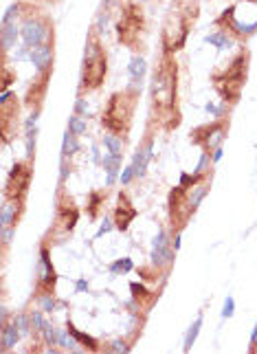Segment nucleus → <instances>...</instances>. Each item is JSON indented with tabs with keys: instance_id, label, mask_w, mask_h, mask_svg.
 I'll return each instance as SVG.
<instances>
[{
	"instance_id": "obj_1",
	"label": "nucleus",
	"mask_w": 257,
	"mask_h": 354,
	"mask_svg": "<svg viewBox=\"0 0 257 354\" xmlns=\"http://www.w3.org/2000/svg\"><path fill=\"white\" fill-rule=\"evenodd\" d=\"M178 104V64L174 55L163 53L152 80V106L163 115H174Z\"/></svg>"
},
{
	"instance_id": "obj_2",
	"label": "nucleus",
	"mask_w": 257,
	"mask_h": 354,
	"mask_svg": "<svg viewBox=\"0 0 257 354\" xmlns=\"http://www.w3.org/2000/svg\"><path fill=\"white\" fill-rule=\"evenodd\" d=\"M141 95V80H132L125 91L110 95L108 104L104 108L101 123L112 134H125L130 130V121L134 115V104Z\"/></svg>"
},
{
	"instance_id": "obj_3",
	"label": "nucleus",
	"mask_w": 257,
	"mask_h": 354,
	"mask_svg": "<svg viewBox=\"0 0 257 354\" xmlns=\"http://www.w3.org/2000/svg\"><path fill=\"white\" fill-rule=\"evenodd\" d=\"M194 3V0H191ZM191 3H185V0H178L176 7L169 9V14L165 16L163 22V31H160V44H163V53H169L174 55L176 51H181L187 42L189 29L194 25L196 16H198V9L191 11Z\"/></svg>"
},
{
	"instance_id": "obj_4",
	"label": "nucleus",
	"mask_w": 257,
	"mask_h": 354,
	"mask_svg": "<svg viewBox=\"0 0 257 354\" xmlns=\"http://www.w3.org/2000/svg\"><path fill=\"white\" fill-rule=\"evenodd\" d=\"M106 73H108V53H106L104 44H101L99 35L91 33L83 49V62H81V93L97 91L101 84L106 82Z\"/></svg>"
},
{
	"instance_id": "obj_5",
	"label": "nucleus",
	"mask_w": 257,
	"mask_h": 354,
	"mask_svg": "<svg viewBox=\"0 0 257 354\" xmlns=\"http://www.w3.org/2000/svg\"><path fill=\"white\" fill-rule=\"evenodd\" d=\"M248 51H242L240 55H235L229 62V66L222 70V73L213 75V86L218 88L220 97H222L226 104H235L240 99V93L246 84V75H248Z\"/></svg>"
},
{
	"instance_id": "obj_6",
	"label": "nucleus",
	"mask_w": 257,
	"mask_h": 354,
	"mask_svg": "<svg viewBox=\"0 0 257 354\" xmlns=\"http://www.w3.org/2000/svg\"><path fill=\"white\" fill-rule=\"evenodd\" d=\"M145 29H147V20H145L143 7L136 3H128L117 22V40L123 46H128V49L139 51L143 40H145Z\"/></svg>"
},
{
	"instance_id": "obj_7",
	"label": "nucleus",
	"mask_w": 257,
	"mask_h": 354,
	"mask_svg": "<svg viewBox=\"0 0 257 354\" xmlns=\"http://www.w3.org/2000/svg\"><path fill=\"white\" fill-rule=\"evenodd\" d=\"M22 18L25 20H22V27H20V35L29 51L35 49V46L53 44V22L49 18L38 14H27Z\"/></svg>"
},
{
	"instance_id": "obj_8",
	"label": "nucleus",
	"mask_w": 257,
	"mask_h": 354,
	"mask_svg": "<svg viewBox=\"0 0 257 354\" xmlns=\"http://www.w3.org/2000/svg\"><path fill=\"white\" fill-rule=\"evenodd\" d=\"M226 130H229V123L226 121H213L209 125H202V128H196L194 132H191V141L198 143V146H202L209 152V150L218 148V143L226 136Z\"/></svg>"
},
{
	"instance_id": "obj_9",
	"label": "nucleus",
	"mask_w": 257,
	"mask_h": 354,
	"mask_svg": "<svg viewBox=\"0 0 257 354\" xmlns=\"http://www.w3.org/2000/svg\"><path fill=\"white\" fill-rule=\"evenodd\" d=\"M29 183H31V167L25 163H16L11 170L7 185H5V196L7 198H25Z\"/></svg>"
},
{
	"instance_id": "obj_10",
	"label": "nucleus",
	"mask_w": 257,
	"mask_h": 354,
	"mask_svg": "<svg viewBox=\"0 0 257 354\" xmlns=\"http://www.w3.org/2000/svg\"><path fill=\"white\" fill-rule=\"evenodd\" d=\"M174 247H169L165 231H158L152 242V266L154 268H169L174 262Z\"/></svg>"
},
{
	"instance_id": "obj_11",
	"label": "nucleus",
	"mask_w": 257,
	"mask_h": 354,
	"mask_svg": "<svg viewBox=\"0 0 257 354\" xmlns=\"http://www.w3.org/2000/svg\"><path fill=\"white\" fill-rule=\"evenodd\" d=\"M18 110H20V108H18L16 93L5 91L3 95H0V121H3V139H5V143L9 141V125L16 123Z\"/></svg>"
},
{
	"instance_id": "obj_12",
	"label": "nucleus",
	"mask_w": 257,
	"mask_h": 354,
	"mask_svg": "<svg viewBox=\"0 0 257 354\" xmlns=\"http://www.w3.org/2000/svg\"><path fill=\"white\" fill-rule=\"evenodd\" d=\"M38 281H40V291L42 293H53L55 289V281H57V273L53 268L49 249L42 247L40 249V262H38Z\"/></svg>"
},
{
	"instance_id": "obj_13",
	"label": "nucleus",
	"mask_w": 257,
	"mask_h": 354,
	"mask_svg": "<svg viewBox=\"0 0 257 354\" xmlns=\"http://www.w3.org/2000/svg\"><path fill=\"white\" fill-rule=\"evenodd\" d=\"M49 80H51V68L49 70H38V75H35V80L31 82V86H29L27 91V106H35V110H40V104L42 99H44L46 95V86H49Z\"/></svg>"
},
{
	"instance_id": "obj_14",
	"label": "nucleus",
	"mask_w": 257,
	"mask_h": 354,
	"mask_svg": "<svg viewBox=\"0 0 257 354\" xmlns=\"http://www.w3.org/2000/svg\"><path fill=\"white\" fill-rule=\"evenodd\" d=\"M136 218V209L125 194H119V207L115 211V227L119 231H128L130 223Z\"/></svg>"
},
{
	"instance_id": "obj_15",
	"label": "nucleus",
	"mask_w": 257,
	"mask_h": 354,
	"mask_svg": "<svg viewBox=\"0 0 257 354\" xmlns=\"http://www.w3.org/2000/svg\"><path fill=\"white\" fill-rule=\"evenodd\" d=\"M22 200L25 198H7L5 196L3 200V211H0V227H16L18 225V218L22 216Z\"/></svg>"
},
{
	"instance_id": "obj_16",
	"label": "nucleus",
	"mask_w": 257,
	"mask_h": 354,
	"mask_svg": "<svg viewBox=\"0 0 257 354\" xmlns=\"http://www.w3.org/2000/svg\"><path fill=\"white\" fill-rule=\"evenodd\" d=\"M29 59L33 62V66L38 70H49L53 68V44H44V46H35L29 51Z\"/></svg>"
},
{
	"instance_id": "obj_17",
	"label": "nucleus",
	"mask_w": 257,
	"mask_h": 354,
	"mask_svg": "<svg viewBox=\"0 0 257 354\" xmlns=\"http://www.w3.org/2000/svg\"><path fill=\"white\" fill-rule=\"evenodd\" d=\"M152 159V141H147L143 148H139L134 152V159H132V167H134V176L136 178H143L147 172V163Z\"/></svg>"
},
{
	"instance_id": "obj_18",
	"label": "nucleus",
	"mask_w": 257,
	"mask_h": 354,
	"mask_svg": "<svg viewBox=\"0 0 257 354\" xmlns=\"http://www.w3.org/2000/svg\"><path fill=\"white\" fill-rule=\"evenodd\" d=\"M20 330L16 328V323H7L3 321V334H0V350L3 352H9L11 347H16L18 339H20Z\"/></svg>"
},
{
	"instance_id": "obj_19",
	"label": "nucleus",
	"mask_w": 257,
	"mask_h": 354,
	"mask_svg": "<svg viewBox=\"0 0 257 354\" xmlns=\"http://www.w3.org/2000/svg\"><path fill=\"white\" fill-rule=\"evenodd\" d=\"M104 170L108 172V185H112L119 176V170H121V154H108L104 159Z\"/></svg>"
},
{
	"instance_id": "obj_20",
	"label": "nucleus",
	"mask_w": 257,
	"mask_h": 354,
	"mask_svg": "<svg viewBox=\"0 0 257 354\" xmlns=\"http://www.w3.org/2000/svg\"><path fill=\"white\" fill-rule=\"evenodd\" d=\"M16 38H18L16 22H5V25H3V57H7L9 46L16 42Z\"/></svg>"
},
{
	"instance_id": "obj_21",
	"label": "nucleus",
	"mask_w": 257,
	"mask_h": 354,
	"mask_svg": "<svg viewBox=\"0 0 257 354\" xmlns=\"http://www.w3.org/2000/svg\"><path fill=\"white\" fill-rule=\"evenodd\" d=\"M66 328H68V332L73 334V337H75L77 341H79L81 345H86V347H88V350H93V352H95V350H99V343H97V341H95L93 337H88V334L79 332V330H77V328H75V326H73V323H70V321L66 323Z\"/></svg>"
},
{
	"instance_id": "obj_22",
	"label": "nucleus",
	"mask_w": 257,
	"mask_h": 354,
	"mask_svg": "<svg viewBox=\"0 0 257 354\" xmlns=\"http://www.w3.org/2000/svg\"><path fill=\"white\" fill-rule=\"evenodd\" d=\"M145 59H143L141 55H134L132 59H130V66H128V70H130V77L132 80H143V75H145Z\"/></svg>"
},
{
	"instance_id": "obj_23",
	"label": "nucleus",
	"mask_w": 257,
	"mask_h": 354,
	"mask_svg": "<svg viewBox=\"0 0 257 354\" xmlns=\"http://www.w3.org/2000/svg\"><path fill=\"white\" fill-rule=\"evenodd\" d=\"M79 150V143H77V134H73L70 130H66V134H64V146H62V157H73V154Z\"/></svg>"
},
{
	"instance_id": "obj_24",
	"label": "nucleus",
	"mask_w": 257,
	"mask_h": 354,
	"mask_svg": "<svg viewBox=\"0 0 257 354\" xmlns=\"http://www.w3.org/2000/svg\"><path fill=\"white\" fill-rule=\"evenodd\" d=\"M200 328H202V317H198V319H196L194 323H191V328H189L187 337H185V352H189L191 347H194L196 339H198V332H200Z\"/></svg>"
},
{
	"instance_id": "obj_25",
	"label": "nucleus",
	"mask_w": 257,
	"mask_h": 354,
	"mask_svg": "<svg viewBox=\"0 0 257 354\" xmlns=\"http://www.w3.org/2000/svg\"><path fill=\"white\" fill-rule=\"evenodd\" d=\"M104 143H106V148H108V152H112V154H121L123 152L121 134H112V132H108V134L104 136Z\"/></svg>"
},
{
	"instance_id": "obj_26",
	"label": "nucleus",
	"mask_w": 257,
	"mask_h": 354,
	"mask_svg": "<svg viewBox=\"0 0 257 354\" xmlns=\"http://www.w3.org/2000/svg\"><path fill=\"white\" fill-rule=\"evenodd\" d=\"M14 323H16V328L20 330L22 337H27L29 332H33V330H31V317H29V315H18Z\"/></svg>"
},
{
	"instance_id": "obj_27",
	"label": "nucleus",
	"mask_w": 257,
	"mask_h": 354,
	"mask_svg": "<svg viewBox=\"0 0 257 354\" xmlns=\"http://www.w3.org/2000/svg\"><path fill=\"white\" fill-rule=\"evenodd\" d=\"M68 130L73 132V134L79 136L81 132H86V121H83V119H81L79 115H73V117L68 119Z\"/></svg>"
},
{
	"instance_id": "obj_28",
	"label": "nucleus",
	"mask_w": 257,
	"mask_h": 354,
	"mask_svg": "<svg viewBox=\"0 0 257 354\" xmlns=\"http://www.w3.org/2000/svg\"><path fill=\"white\" fill-rule=\"evenodd\" d=\"M132 268H134L132 260H130V257H123V260H117L115 264H112L110 271L112 273H128V271H132Z\"/></svg>"
},
{
	"instance_id": "obj_29",
	"label": "nucleus",
	"mask_w": 257,
	"mask_h": 354,
	"mask_svg": "<svg viewBox=\"0 0 257 354\" xmlns=\"http://www.w3.org/2000/svg\"><path fill=\"white\" fill-rule=\"evenodd\" d=\"M207 42H211V44H216L218 49H229L231 46V40L226 38V33H213V35H209Z\"/></svg>"
},
{
	"instance_id": "obj_30",
	"label": "nucleus",
	"mask_w": 257,
	"mask_h": 354,
	"mask_svg": "<svg viewBox=\"0 0 257 354\" xmlns=\"http://www.w3.org/2000/svg\"><path fill=\"white\" fill-rule=\"evenodd\" d=\"M38 302H40L44 313H53V310H55V299H53V293H42Z\"/></svg>"
},
{
	"instance_id": "obj_31",
	"label": "nucleus",
	"mask_w": 257,
	"mask_h": 354,
	"mask_svg": "<svg viewBox=\"0 0 257 354\" xmlns=\"http://www.w3.org/2000/svg\"><path fill=\"white\" fill-rule=\"evenodd\" d=\"M22 7H25V5H22V3H14V5H11V7H9L7 11H5V16H3V25H5V22H14L16 18L20 16Z\"/></svg>"
},
{
	"instance_id": "obj_32",
	"label": "nucleus",
	"mask_w": 257,
	"mask_h": 354,
	"mask_svg": "<svg viewBox=\"0 0 257 354\" xmlns=\"http://www.w3.org/2000/svg\"><path fill=\"white\" fill-rule=\"evenodd\" d=\"M42 332H44V341L49 345H55V343H59V332L53 326H49V323H46L44 326V330H42Z\"/></svg>"
},
{
	"instance_id": "obj_33",
	"label": "nucleus",
	"mask_w": 257,
	"mask_h": 354,
	"mask_svg": "<svg viewBox=\"0 0 257 354\" xmlns=\"http://www.w3.org/2000/svg\"><path fill=\"white\" fill-rule=\"evenodd\" d=\"M104 194H99V191H93V196H91V207H88V211H91V218H95L97 216V209H99V205L104 202Z\"/></svg>"
},
{
	"instance_id": "obj_34",
	"label": "nucleus",
	"mask_w": 257,
	"mask_h": 354,
	"mask_svg": "<svg viewBox=\"0 0 257 354\" xmlns=\"http://www.w3.org/2000/svg\"><path fill=\"white\" fill-rule=\"evenodd\" d=\"M29 317H31V330H33V334L35 332H42L44 326H46V321H44V317H42V313H31Z\"/></svg>"
},
{
	"instance_id": "obj_35",
	"label": "nucleus",
	"mask_w": 257,
	"mask_h": 354,
	"mask_svg": "<svg viewBox=\"0 0 257 354\" xmlns=\"http://www.w3.org/2000/svg\"><path fill=\"white\" fill-rule=\"evenodd\" d=\"M130 291H132V295H134L136 299H141V297L154 299V295H149V293L145 291V286H143V284H136V281H132V284H130Z\"/></svg>"
},
{
	"instance_id": "obj_36",
	"label": "nucleus",
	"mask_w": 257,
	"mask_h": 354,
	"mask_svg": "<svg viewBox=\"0 0 257 354\" xmlns=\"http://www.w3.org/2000/svg\"><path fill=\"white\" fill-rule=\"evenodd\" d=\"M14 233H16V227H11V225H7V227H3V229H0L3 247H9V242H11V238H14Z\"/></svg>"
},
{
	"instance_id": "obj_37",
	"label": "nucleus",
	"mask_w": 257,
	"mask_h": 354,
	"mask_svg": "<svg viewBox=\"0 0 257 354\" xmlns=\"http://www.w3.org/2000/svg\"><path fill=\"white\" fill-rule=\"evenodd\" d=\"M233 313H235V299L226 297V302L222 306V319H229V317H233Z\"/></svg>"
},
{
	"instance_id": "obj_38",
	"label": "nucleus",
	"mask_w": 257,
	"mask_h": 354,
	"mask_svg": "<svg viewBox=\"0 0 257 354\" xmlns=\"http://www.w3.org/2000/svg\"><path fill=\"white\" fill-rule=\"evenodd\" d=\"M110 350L112 352H130V345L125 343V341H121V339H115L110 343Z\"/></svg>"
},
{
	"instance_id": "obj_39",
	"label": "nucleus",
	"mask_w": 257,
	"mask_h": 354,
	"mask_svg": "<svg viewBox=\"0 0 257 354\" xmlns=\"http://www.w3.org/2000/svg\"><path fill=\"white\" fill-rule=\"evenodd\" d=\"M132 178H134V167H132V165H128V167L123 170V174H121V185L132 183Z\"/></svg>"
},
{
	"instance_id": "obj_40",
	"label": "nucleus",
	"mask_w": 257,
	"mask_h": 354,
	"mask_svg": "<svg viewBox=\"0 0 257 354\" xmlns=\"http://www.w3.org/2000/svg\"><path fill=\"white\" fill-rule=\"evenodd\" d=\"M11 82H14V77H11V73H9V68L7 66L3 64V93L7 91V88L11 86Z\"/></svg>"
},
{
	"instance_id": "obj_41",
	"label": "nucleus",
	"mask_w": 257,
	"mask_h": 354,
	"mask_svg": "<svg viewBox=\"0 0 257 354\" xmlns=\"http://www.w3.org/2000/svg\"><path fill=\"white\" fill-rule=\"evenodd\" d=\"M110 231H112V218H104V223H101V229L97 231V238L106 236V233H110Z\"/></svg>"
},
{
	"instance_id": "obj_42",
	"label": "nucleus",
	"mask_w": 257,
	"mask_h": 354,
	"mask_svg": "<svg viewBox=\"0 0 257 354\" xmlns=\"http://www.w3.org/2000/svg\"><path fill=\"white\" fill-rule=\"evenodd\" d=\"M248 350H250V352H255V350H257V323H255V328H253V334H250Z\"/></svg>"
},
{
	"instance_id": "obj_43",
	"label": "nucleus",
	"mask_w": 257,
	"mask_h": 354,
	"mask_svg": "<svg viewBox=\"0 0 257 354\" xmlns=\"http://www.w3.org/2000/svg\"><path fill=\"white\" fill-rule=\"evenodd\" d=\"M83 110H86V104H83V99H77V108H75V115H81Z\"/></svg>"
},
{
	"instance_id": "obj_44",
	"label": "nucleus",
	"mask_w": 257,
	"mask_h": 354,
	"mask_svg": "<svg viewBox=\"0 0 257 354\" xmlns=\"http://www.w3.org/2000/svg\"><path fill=\"white\" fill-rule=\"evenodd\" d=\"M220 159H222V150L216 148V152H213V159H211V161H213V163H218Z\"/></svg>"
},
{
	"instance_id": "obj_45",
	"label": "nucleus",
	"mask_w": 257,
	"mask_h": 354,
	"mask_svg": "<svg viewBox=\"0 0 257 354\" xmlns=\"http://www.w3.org/2000/svg\"><path fill=\"white\" fill-rule=\"evenodd\" d=\"M181 242H183V238H181V233L176 236V240H174V251H178L181 249Z\"/></svg>"
},
{
	"instance_id": "obj_46",
	"label": "nucleus",
	"mask_w": 257,
	"mask_h": 354,
	"mask_svg": "<svg viewBox=\"0 0 257 354\" xmlns=\"http://www.w3.org/2000/svg\"><path fill=\"white\" fill-rule=\"evenodd\" d=\"M77 291H88V284H86V281H77Z\"/></svg>"
}]
</instances>
